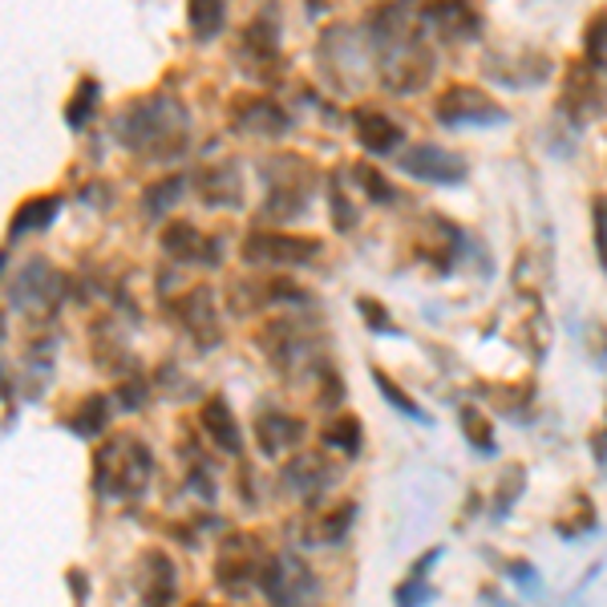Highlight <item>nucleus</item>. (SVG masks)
Wrapping results in <instances>:
<instances>
[{
  "instance_id": "1",
  "label": "nucleus",
  "mask_w": 607,
  "mask_h": 607,
  "mask_svg": "<svg viewBox=\"0 0 607 607\" xmlns=\"http://www.w3.org/2000/svg\"><path fill=\"white\" fill-rule=\"evenodd\" d=\"M113 138L134 154H147L150 162H171L186 150L191 138V113L183 101L150 94V98L130 101L118 122H113Z\"/></svg>"
},
{
  "instance_id": "2",
  "label": "nucleus",
  "mask_w": 607,
  "mask_h": 607,
  "mask_svg": "<svg viewBox=\"0 0 607 607\" xmlns=\"http://www.w3.org/2000/svg\"><path fill=\"white\" fill-rule=\"evenodd\" d=\"M154 474V454L138 434H113L110 442H101L94 454V490L101 498H142Z\"/></svg>"
},
{
  "instance_id": "3",
  "label": "nucleus",
  "mask_w": 607,
  "mask_h": 607,
  "mask_svg": "<svg viewBox=\"0 0 607 607\" xmlns=\"http://www.w3.org/2000/svg\"><path fill=\"white\" fill-rule=\"evenodd\" d=\"M256 345L260 353L268 357L275 372H284V377H296V372H308L312 377L328 365L324 357V336L312 328V324H300V321H272L263 324L260 333H256Z\"/></svg>"
},
{
  "instance_id": "4",
  "label": "nucleus",
  "mask_w": 607,
  "mask_h": 607,
  "mask_svg": "<svg viewBox=\"0 0 607 607\" xmlns=\"http://www.w3.org/2000/svg\"><path fill=\"white\" fill-rule=\"evenodd\" d=\"M434 65H437L434 45L422 37V29H410L405 37H397L377 50V77L397 98L422 94L430 86V77H434Z\"/></svg>"
},
{
  "instance_id": "5",
  "label": "nucleus",
  "mask_w": 607,
  "mask_h": 607,
  "mask_svg": "<svg viewBox=\"0 0 607 607\" xmlns=\"http://www.w3.org/2000/svg\"><path fill=\"white\" fill-rule=\"evenodd\" d=\"M263 183H268L263 219L292 224V219H300V215L308 212L316 171H312V162H304L300 154H280V159L263 162Z\"/></svg>"
},
{
  "instance_id": "6",
  "label": "nucleus",
  "mask_w": 607,
  "mask_h": 607,
  "mask_svg": "<svg viewBox=\"0 0 607 607\" xmlns=\"http://www.w3.org/2000/svg\"><path fill=\"white\" fill-rule=\"evenodd\" d=\"M324 251V243L316 236H292V231H268L256 227L243 236V263L256 272H275V268H304L308 260H316Z\"/></svg>"
},
{
  "instance_id": "7",
  "label": "nucleus",
  "mask_w": 607,
  "mask_h": 607,
  "mask_svg": "<svg viewBox=\"0 0 607 607\" xmlns=\"http://www.w3.org/2000/svg\"><path fill=\"white\" fill-rule=\"evenodd\" d=\"M260 592L272 607H308L321 592V583H316V571L308 567L304 555L275 551V555L263 559Z\"/></svg>"
},
{
  "instance_id": "8",
  "label": "nucleus",
  "mask_w": 607,
  "mask_h": 607,
  "mask_svg": "<svg viewBox=\"0 0 607 607\" xmlns=\"http://www.w3.org/2000/svg\"><path fill=\"white\" fill-rule=\"evenodd\" d=\"M263 546L256 543V534L248 531H231L224 534V543L215 551V583L227 595H243L248 587H260V571H263Z\"/></svg>"
},
{
  "instance_id": "9",
  "label": "nucleus",
  "mask_w": 607,
  "mask_h": 607,
  "mask_svg": "<svg viewBox=\"0 0 607 607\" xmlns=\"http://www.w3.org/2000/svg\"><path fill=\"white\" fill-rule=\"evenodd\" d=\"M62 296H65V275L45 260H29L9 280V308L25 312V316H50Z\"/></svg>"
},
{
  "instance_id": "10",
  "label": "nucleus",
  "mask_w": 607,
  "mask_h": 607,
  "mask_svg": "<svg viewBox=\"0 0 607 607\" xmlns=\"http://www.w3.org/2000/svg\"><path fill=\"white\" fill-rule=\"evenodd\" d=\"M227 126L243 138H284L292 130V113L268 94H236L227 106Z\"/></svg>"
},
{
  "instance_id": "11",
  "label": "nucleus",
  "mask_w": 607,
  "mask_h": 607,
  "mask_svg": "<svg viewBox=\"0 0 607 607\" xmlns=\"http://www.w3.org/2000/svg\"><path fill=\"white\" fill-rule=\"evenodd\" d=\"M434 118L442 126H502L510 118L486 89L478 86H449L434 101Z\"/></svg>"
},
{
  "instance_id": "12",
  "label": "nucleus",
  "mask_w": 607,
  "mask_h": 607,
  "mask_svg": "<svg viewBox=\"0 0 607 607\" xmlns=\"http://www.w3.org/2000/svg\"><path fill=\"white\" fill-rule=\"evenodd\" d=\"M401 171L418 178V183H430V186H458L466 183V159L454 154V150L437 147V142H418V147H405L401 150V162H397Z\"/></svg>"
},
{
  "instance_id": "13",
  "label": "nucleus",
  "mask_w": 607,
  "mask_h": 607,
  "mask_svg": "<svg viewBox=\"0 0 607 607\" xmlns=\"http://www.w3.org/2000/svg\"><path fill=\"white\" fill-rule=\"evenodd\" d=\"M308 292L296 284V280H288V275H248V280H231V308L239 316H251V312L260 308H275V304H304Z\"/></svg>"
},
{
  "instance_id": "14",
  "label": "nucleus",
  "mask_w": 607,
  "mask_h": 607,
  "mask_svg": "<svg viewBox=\"0 0 607 607\" xmlns=\"http://www.w3.org/2000/svg\"><path fill=\"white\" fill-rule=\"evenodd\" d=\"M134 579H138V595L147 607H174V595H178V567L174 559L159 546L142 551L134 563Z\"/></svg>"
},
{
  "instance_id": "15",
  "label": "nucleus",
  "mask_w": 607,
  "mask_h": 607,
  "mask_svg": "<svg viewBox=\"0 0 607 607\" xmlns=\"http://www.w3.org/2000/svg\"><path fill=\"white\" fill-rule=\"evenodd\" d=\"M174 316H178V324H183L186 336H191L198 348H215L219 340H224L212 288H191L186 296L174 300Z\"/></svg>"
},
{
  "instance_id": "16",
  "label": "nucleus",
  "mask_w": 607,
  "mask_h": 607,
  "mask_svg": "<svg viewBox=\"0 0 607 607\" xmlns=\"http://www.w3.org/2000/svg\"><path fill=\"white\" fill-rule=\"evenodd\" d=\"M162 251H166L174 263H191V268H215V263H219V239L198 231V227L186 224V219L162 227Z\"/></svg>"
},
{
  "instance_id": "17",
  "label": "nucleus",
  "mask_w": 607,
  "mask_h": 607,
  "mask_svg": "<svg viewBox=\"0 0 607 607\" xmlns=\"http://www.w3.org/2000/svg\"><path fill=\"white\" fill-rule=\"evenodd\" d=\"M336 478V466L316 449H300L296 458H288L280 466V483H284L288 495L296 498H321L328 490V483Z\"/></svg>"
},
{
  "instance_id": "18",
  "label": "nucleus",
  "mask_w": 607,
  "mask_h": 607,
  "mask_svg": "<svg viewBox=\"0 0 607 607\" xmlns=\"http://www.w3.org/2000/svg\"><path fill=\"white\" fill-rule=\"evenodd\" d=\"M559 110L583 122V118H592L599 110V65H592L587 57L567 65V74H563V94H559Z\"/></svg>"
},
{
  "instance_id": "19",
  "label": "nucleus",
  "mask_w": 607,
  "mask_h": 607,
  "mask_svg": "<svg viewBox=\"0 0 607 607\" xmlns=\"http://www.w3.org/2000/svg\"><path fill=\"white\" fill-rule=\"evenodd\" d=\"M251 430H256L260 454L272 462L280 458L284 449H296L300 442H304V434H308V425L300 422V418H292V413H284V410H272V405H263V410L256 413Z\"/></svg>"
},
{
  "instance_id": "20",
  "label": "nucleus",
  "mask_w": 607,
  "mask_h": 607,
  "mask_svg": "<svg viewBox=\"0 0 607 607\" xmlns=\"http://www.w3.org/2000/svg\"><path fill=\"white\" fill-rule=\"evenodd\" d=\"M195 191L207 207H239L243 203V174L236 171V162H212L195 171Z\"/></svg>"
},
{
  "instance_id": "21",
  "label": "nucleus",
  "mask_w": 607,
  "mask_h": 607,
  "mask_svg": "<svg viewBox=\"0 0 607 607\" xmlns=\"http://www.w3.org/2000/svg\"><path fill=\"white\" fill-rule=\"evenodd\" d=\"M198 422H203V434L212 437V446H219L224 454H231V458L243 454V430H239V418L224 393H212L203 401Z\"/></svg>"
},
{
  "instance_id": "22",
  "label": "nucleus",
  "mask_w": 607,
  "mask_h": 607,
  "mask_svg": "<svg viewBox=\"0 0 607 607\" xmlns=\"http://www.w3.org/2000/svg\"><path fill=\"white\" fill-rule=\"evenodd\" d=\"M239 57L251 65V74L272 77L275 57H280V29L268 13H260L256 21H248L243 29V41H239Z\"/></svg>"
},
{
  "instance_id": "23",
  "label": "nucleus",
  "mask_w": 607,
  "mask_h": 607,
  "mask_svg": "<svg viewBox=\"0 0 607 607\" xmlns=\"http://www.w3.org/2000/svg\"><path fill=\"white\" fill-rule=\"evenodd\" d=\"M353 130H357V142L369 150L372 159H384V154H393L401 142H405V130L381 110H369V106H357L353 110Z\"/></svg>"
},
{
  "instance_id": "24",
  "label": "nucleus",
  "mask_w": 607,
  "mask_h": 607,
  "mask_svg": "<svg viewBox=\"0 0 607 607\" xmlns=\"http://www.w3.org/2000/svg\"><path fill=\"white\" fill-rule=\"evenodd\" d=\"M418 17L425 25H434L446 41H474L483 29V17L474 13L470 4H422Z\"/></svg>"
},
{
  "instance_id": "25",
  "label": "nucleus",
  "mask_w": 607,
  "mask_h": 607,
  "mask_svg": "<svg viewBox=\"0 0 607 607\" xmlns=\"http://www.w3.org/2000/svg\"><path fill=\"white\" fill-rule=\"evenodd\" d=\"M62 215V195H33L25 198L21 207L13 212V219H9V243L21 236H33V231H45V227L53 224Z\"/></svg>"
},
{
  "instance_id": "26",
  "label": "nucleus",
  "mask_w": 607,
  "mask_h": 607,
  "mask_svg": "<svg viewBox=\"0 0 607 607\" xmlns=\"http://www.w3.org/2000/svg\"><path fill=\"white\" fill-rule=\"evenodd\" d=\"M353 519H357V502H340V507H333L328 514H321V519H312L308 527H304V543L308 546H333L340 543L348 534V527H353Z\"/></svg>"
},
{
  "instance_id": "27",
  "label": "nucleus",
  "mask_w": 607,
  "mask_h": 607,
  "mask_svg": "<svg viewBox=\"0 0 607 607\" xmlns=\"http://www.w3.org/2000/svg\"><path fill=\"white\" fill-rule=\"evenodd\" d=\"M183 191H186V174H166L159 183H150L147 195H142V215H147V219H162V215L183 198Z\"/></svg>"
},
{
  "instance_id": "28",
  "label": "nucleus",
  "mask_w": 607,
  "mask_h": 607,
  "mask_svg": "<svg viewBox=\"0 0 607 607\" xmlns=\"http://www.w3.org/2000/svg\"><path fill=\"white\" fill-rule=\"evenodd\" d=\"M321 442L328 449H340L345 458H357L360 442H365V430H360V422L353 413H340V418H333V422L321 430Z\"/></svg>"
},
{
  "instance_id": "29",
  "label": "nucleus",
  "mask_w": 607,
  "mask_h": 607,
  "mask_svg": "<svg viewBox=\"0 0 607 607\" xmlns=\"http://www.w3.org/2000/svg\"><path fill=\"white\" fill-rule=\"evenodd\" d=\"M106 425H110V397H106V393H89L86 401L77 405L69 430H74L77 437H98Z\"/></svg>"
},
{
  "instance_id": "30",
  "label": "nucleus",
  "mask_w": 607,
  "mask_h": 607,
  "mask_svg": "<svg viewBox=\"0 0 607 607\" xmlns=\"http://www.w3.org/2000/svg\"><path fill=\"white\" fill-rule=\"evenodd\" d=\"M98 101H101L98 77H82L74 89V98H69V106H65V126H69V130H86L94 110H98Z\"/></svg>"
},
{
  "instance_id": "31",
  "label": "nucleus",
  "mask_w": 607,
  "mask_h": 607,
  "mask_svg": "<svg viewBox=\"0 0 607 607\" xmlns=\"http://www.w3.org/2000/svg\"><path fill=\"white\" fill-rule=\"evenodd\" d=\"M227 21V4L219 0H191L186 4V25L195 33V41H212Z\"/></svg>"
},
{
  "instance_id": "32",
  "label": "nucleus",
  "mask_w": 607,
  "mask_h": 607,
  "mask_svg": "<svg viewBox=\"0 0 607 607\" xmlns=\"http://www.w3.org/2000/svg\"><path fill=\"white\" fill-rule=\"evenodd\" d=\"M372 384L381 389V397L389 401V405H393V410H401L405 418H413L418 425H430V413H425L422 405H418V401H413V397L405 393V389H401V384H397L384 369H372Z\"/></svg>"
},
{
  "instance_id": "33",
  "label": "nucleus",
  "mask_w": 607,
  "mask_h": 607,
  "mask_svg": "<svg viewBox=\"0 0 607 607\" xmlns=\"http://www.w3.org/2000/svg\"><path fill=\"white\" fill-rule=\"evenodd\" d=\"M462 434H466V442H470V449H478V454H495L498 442H495V425L486 422V413L483 410H474V405H462Z\"/></svg>"
},
{
  "instance_id": "34",
  "label": "nucleus",
  "mask_w": 607,
  "mask_h": 607,
  "mask_svg": "<svg viewBox=\"0 0 607 607\" xmlns=\"http://www.w3.org/2000/svg\"><path fill=\"white\" fill-rule=\"evenodd\" d=\"M522 486H527V470H522V466H507V470H502V483H498L495 507H490L495 522H502L510 510H514V502L522 498Z\"/></svg>"
},
{
  "instance_id": "35",
  "label": "nucleus",
  "mask_w": 607,
  "mask_h": 607,
  "mask_svg": "<svg viewBox=\"0 0 607 607\" xmlns=\"http://www.w3.org/2000/svg\"><path fill=\"white\" fill-rule=\"evenodd\" d=\"M353 174H357V183L365 186V195H369L372 203H381V207H393L397 203V186L389 183L377 166H369V162H353Z\"/></svg>"
},
{
  "instance_id": "36",
  "label": "nucleus",
  "mask_w": 607,
  "mask_h": 607,
  "mask_svg": "<svg viewBox=\"0 0 607 607\" xmlns=\"http://www.w3.org/2000/svg\"><path fill=\"white\" fill-rule=\"evenodd\" d=\"M328 203H333V227L336 231H357L360 212L353 207V198H348L345 183H340V174L328 178Z\"/></svg>"
},
{
  "instance_id": "37",
  "label": "nucleus",
  "mask_w": 607,
  "mask_h": 607,
  "mask_svg": "<svg viewBox=\"0 0 607 607\" xmlns=\"http://www.w3.org/2000/svg\"><path fill=\"white\" fill-rule=\"evenodd\" d=\"M312 381H316V393H321L316 401H321L324 410H336V405L345 401V381H340V372L333 369V360H328V365H324Z\"/></svg>"
},
{
  "instance_id": "38",
  "label": "nucleus",
  "mask_w": 607,
  "mask_h": 607,
  "mask_svg": "<svg viewBox=\"0 0 607 607\" xmlns=\"http://www.w3.org/2000/svg\"><path fill=\"white\" fill-rule=\"evenodd\" d=\"M357 312L365 316V324H369V333H381V336H393V333H397L393 316H389V308H384L381 300L357 296Z\"/></svg>"
},
{
  "instance_id": "39",
  "label": "nucleus",
  "mask_w": 607,
  "mask_h": 607,
  "mask_svg": "<svg viewBox=\"0 0 607 607\" xmlns=\"http://www.w3.org/2000/svg\"><path fill=\"white\" fill-rule=\"evenodd\" d=\"M587 62L599 65V69L607 65V9L587 21Z\"/></svg>"
},
{
  "instance_id": "40",
  "label": "nucleus",
  "mask_w": 607,
  "mask_h": 607,
  "mask_svg": "<svg viewBox=\"0 0 607 607\" xmlns=\"http://www.w3.org/2000/svg\"><path fill=\"white\" fill-rule=\"evenodd\" d=\"M434 595L437 592L425 579H405L393 592V604L397 607H425V604H434Z\"/></svg>"
},
{
  "instance_id": "41",
  "label": "nucleus",
  "mask_w": 607,
  "mask_h": 607,
  "mask_svg": "<svg viewBox=\"0 0 607 607\" xmlns=\"http://www.w3.org/2000/svg\"><path fill=\"white\" fill-rule=\"evenodd\" d=\"M595 510H592V502L579 495V519H559V534L563 539H579V534H587V531H595Z\"/></svg>"
},
{
  "instance_id": "42",
  "label": "nucleus",
  "mask_w": 607,
  "mask_h": 607,
  "mask_svg": "<svg viewBox=\"0 0 607 607\" xmlns=\"http://www.w3.org/2000/svg\"><path fill=\"white\" fill-rule=\"evenodd\" d=\"M147 377H126L122 384H118V405H122V410H142V405H147Z\"/></svg>"
},
{
  "instance_id": "43",
  "label": "nucleus",
  "mask_w": 607,
  "mask_h": 607,
  "mask_svg": "<svg viewBox=\"0 0 607 607\" xmlns=\"http://www.w3.org/2000/svg\"><path fill=\"white\" fill-rule=\"evenodd\" d=\"M592 227H595V251H599V263H604V272H607V195H595Z\"/></svg>"
},
{
  "instance_id": "44",
  "label": "nucleus",
  "mask_w": 607,
  "mask_h": 607,
  "mask_svg": "<svg viewBox=\"0 0 607 607\" xmlns=\"http://www.w3.org/2000/svg\"><path fill=\"white\" fill-rule=\"evenodd\" d=\"M65 579H69V592H74V604L77 607H86L89 599V575L82 567H69L65 571Z\"/></svg>"
},
{
  "instance_id": "45",
  "label": "nucleus",
  "mask_w": 607,
  "mask_h": 607,
  "mask_svg": "<svg viewBox=\"0 0 607 607\" xmlns=\"http://www.w3.org/2000/svg\"><path fill=\"white\" fill-rule=\"evenodd\" d=\"M507 571L522 583V587H527V592H534V587H539V571H534L531 563H510Z\"/></svg>"
},
{
  "instance_id": "46",
  "label": "nucleus",
  "mask_w": 607,
  "mask_h": 607,
  "mask_svg": "<svg viewBox=\"0 0 607 607\" xmlns=\"http://www.w3.org/2000/svg\"><path fill=\"white\" fill-rule=\"evenodd\" d=\"M592 454H595V462H599V466L607 462V410H604V425H599V430L592 434Z\"/></svg>"
},
{
  "instance_id": "47",
  "label": "nucleus",
  "mask_w": 607,
  "mask_h": 607,
  "mask_svg": "<svg viewBox=\"0 0 607 607\" xmlns=\"http://www.w3.org/2000/svg\"><path fill=\"white\" fill-rule=\"evenodd\" d=\"M186 607H215V604H207V599H195V604H186Z\"/></svg>"
}]
</instances>
